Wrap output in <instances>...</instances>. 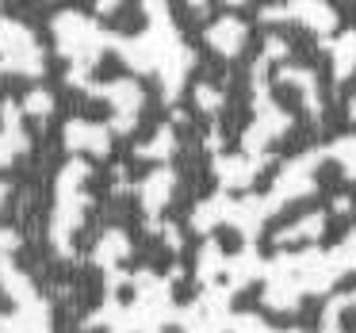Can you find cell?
Masks as SVG:
<instances>
[{"mask_svg":"<svg viewBox=\"0 0 356 333\" xmlns=\"http://www.w3.org/2000/svg\"><path fill=\"white\" fill-rule=\"evenodd\" d=\"M54 39H58V50H62L65 58H81V62H92V54H88V39L96 42V27L92 19L77 16V12H62V16H54Z\"/></svg>","mask_w":356,"mask_h":333,"instance_id":"cell-1","label":"cell"},{"mask_svg":"<svg viewBox=\"0 0 356 333\" xmlns=\"http://www.w3.org/2000/svg\"><path fill=\"white\" fill-rule=\"evenodd\" d=\"M0 333H50V310L47 302H31L12 314H0Z\"/></svg>","mask_w":356,"mask_h":333,"instance_id":"cell-2","label":"cell"},{"mask_svg":"<svg viewBox=\"0 0 356 333\" xmlns=\"http://www.w3.org/2000/svg\"><path fill=\"white\" fill-rule=\"evenodd\" d=\"M0 291L16 302V310L39 302V291H35L31 276H27V272H19L16 264H12V257H0Z\"/></svg>","mask_w":356,"mask_h":333,"instance_id":"cell-3","label":"cell"},{"mask_svg":"<svg viewBox=\"0 0 356 333\" xmlns=\"http://www.w3.org/2000/svg\"><path fill=\"white\" fill-rule=\"evenodd\" d=\"M104 131L92 123H85V119H73V123H65V146L70 149H96V154H104Z\"/></svg>","mask_w":356,"mask_h":333,"instance_id":"cell-4","label":"cell"},{"mask_svg":"<svg viewBox=\"0 0 356 333\" xmlns=\"http://www.w3.org/2000/svg\"><path fill=\"white\" fill-rule=\"evenodd\" d=\"M19 108H24V115L47 119L50 111H54V96L47 92V85H31V88H27V96L19 100Z\"/></svg>","mask_w":356,"mask_h":333,"instance_id":"cell-5","label":"cell"},{"mask_svg":"<svg viewBox=\"0 0 356 333\" xmlns=\"http://www.w3.org/2000/svg\"><path fill=\"white\" fill-rule=\"evenodd\" d=\"M85 177H88V165H85V161H70L62 172H58V195L77 192V188L85 184Z\"/></svg>","mask_w":356,"mask_h":333,"instance_id":"cell-6","label":"cell"},{"mask_svg":"<svg viewBox=\"0 0 356 333\" xmlns=\"http://www.w3.org/2000/svg\"><path fill=\"white\" fill-rule=\"evenodd\" d=\"M19 230H12V226H0V257H12L19 249Z\"/></svg>","mask_w":356,"mask_h":333,"instance_id":"cell-7","label":"cell"},{"mask_svg":"<svg viewBox=\"0 0 356 333\" xmlns=\"http://www.w3.org/2000/svg\"><path fill=\"white\" fill-rule=\"evenodd\" d=\"M115 253H123V241H119V234H104V241H100V249H96V257H115Z\"/></svg>","mask_w":356,"mask_h":333,"instance_id":"cell-8","label":"cell"},{"mask_svg":"<svg viewBox=\"0 0 356 333\" xmlns=\"http://www.w3.org/2000/svg\"><path fill=\"white\" fill-rule=\"evenodd\" d=\"M8 195H12V184H8V180H0V211H4V203H8Z\"/></svg>","mask_w":356,"mask_h":333,"instance_id":"cell-9","label":"cell"}]
</instances>
